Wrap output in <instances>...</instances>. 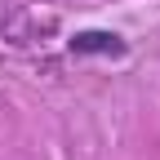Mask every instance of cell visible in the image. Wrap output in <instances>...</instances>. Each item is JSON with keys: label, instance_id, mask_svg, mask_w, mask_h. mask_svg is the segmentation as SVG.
<instances>
[{"label": "cell", "instance_id": "obj_1", "mask_svg": "<svg viewBox=\"0 0 160 160\" xmlns=\"http://www.w3.org/2000/svg\"><path fill=\"white\" fill-rule=\"evenodd\" d=\"M67 53L71 58H125L129 40L120 31H107V27H85L67 40Z\"/></svg>", "mask_w": 160, "mask_h": 160}]
</instances>
